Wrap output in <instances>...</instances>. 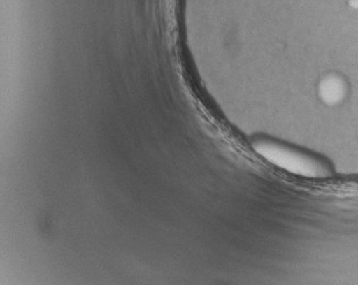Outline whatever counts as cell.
Segmentation results:
<instances>
[{"label":"cell","mask_w":358,"mask_h":285,"mask_svg":"<svg viewBox=\"0 0 358 285\" xmlns=\"http://www.w3.org/2000/svg\"><path fill=\"white\" fill-rule=\"evenodd\" d=\"M253 149L264 160L287 173L312 179L331 175V170L322 160L281 142L257 140L253 142Z\"/></svg>","instance_id":"cell-1"},{"label":"cell","mask_w":358,"mask_h":285,"mask_svg":"<svg viewBox=\"0 0 358 285\" xmlns=\"http://www.w3.org/2000/svg\"><path fill=\"white\" fill-rule=\"evenodd\" d=\"M320 96L328 104H337L343 100L346 93V87L343 80L338 76H328L320 84Z\"/></svg>","instance_id":"cell-2"}]
</instances>
